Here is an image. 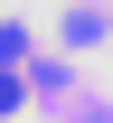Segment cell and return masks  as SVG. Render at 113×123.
Returning <instances> with one entry per match:
<instances>
[{
  "label": "cell",
  "instance_id": "obj_1",
  "mask_svg": "<svg viewBox=\"0 0 113 123\" xmlns=\"http://www.w3.org/2000/svg\"><path fill=\"white\" fill-rule=\"evenodd\" d=\"M19 57H28V29H19V19H0V76H10Z\"/></svg>",
  "mask_w": 113,
  "mask_h": 123
},
{
  "label": "cell",
  "instance_id": "obj_2",
  "mask_svg": "<svg viewBox=\"0 0 113 123\" xmlns=\"http://www.w3.org/2000/svg\"><path fill=\"white\" fill-rule=\"evenodd\" d=\"M0 114H19V76H0Z\"/></svg>",
  "mask_w": 113,
  "mask_h": 123
}]
</instances>
